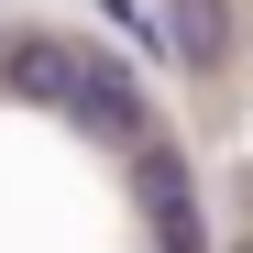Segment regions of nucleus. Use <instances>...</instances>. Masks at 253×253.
Returning <instances> with one entry per match:
<instances>
[{"label":"nucleus","instance_id":"nucleus-1","mask_svg":"<svg viewBox=\"0 0 253 253\" xmlns=\"http://www.w3.org/2000/svg\"><path fill=\"white\" fill-rule=\"evenodd\" d=\"M0 88L22 110L77 121V99H88V44H77V33H22V44H0Z\"/></svg>","mask_w":253,"mask_h":253},{"label":"nucleus","instance_id":"nucleus-2","mask_svg":"<svg viewBox=\"0 0 253 253\" xmlns=\"http://www.w3.org/2000/svg\"><path fill=\"white\" fill-rule=\"evenodd\" d=\"M132 187H143V231H154V253H209V220H198V187H187V154L176 143H143L132 154Z\"/></svg>","mask_w":253,"mask_h":253},{"label":"nucleus","instance_id":"nucleus-3","mask_svg":"<svg viewBox=\"0 0 253 253\" xmlns=\"http://www.w3.org/2000/svg\"><path fill=\"white\" fill-rule=\"evenodd\" d=\"M154 22H165V55H176L198 88H220L242 66V0H154Z\"/></svg>","mask_w":253,"mask_h":253},{"label":"nucleus","instance_id":"nucleus-4","mask_svg":"<svg viewBox=\"0 0 253 253\" xmlns=\"http://www.w3.org/2000/svg\"><path fill=\"white\" fill-rule=\"evenodd\" d=\"M77 132H88V143H121V154L154 143V99H143V77L110 66L99 44H88V99H77Z\"/></svg>","mask_w":253,"mask_h":253}]
</instances>
